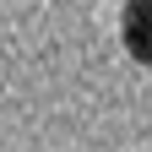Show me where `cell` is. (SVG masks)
Returning <instances> with one entry per match:
<instances>
[{
	"label": "cell",
	"instance_id": "6da1fadb",
	"mask_svg": "<svg viewBox=\"0 0 152 152\" xmlns=\"http://www.w3.org/2000/svg\"><path fill=\"white\" fill-rule=\"evenodd\" d=\"M120 38H125V54L136 65H152V0H125Z\"/></svg>",
	"mask_w": 152,
	"mask_h": 152
}]
</instances>
